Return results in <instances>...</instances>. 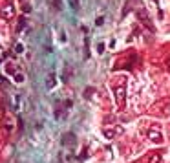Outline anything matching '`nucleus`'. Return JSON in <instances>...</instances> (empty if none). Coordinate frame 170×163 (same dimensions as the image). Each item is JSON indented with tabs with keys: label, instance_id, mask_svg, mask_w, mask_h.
I'll use <instances>...</instances> for the list:
<instances>
[{
	"label": "nucleus",
	"instance_id": "obj_1",
	"mask_svg": "<svg viewBox=\"0 0 170 163\" xmlns=\"http://www.w3.org/2000/svg\"><path fill=\"white\" fill-rule=\"evenodd\" d=\"M104 134H106V138H115V136L123 134V126H113L110 130H104Z\"/></svg>",
	"mask_w": 170,
	"mask_h": 163
},
{
	"label": "nucleus",
	"instance_id": "obj_2",
	"mask_svg": "<svg viewBox=\"0 0 170 163\" xmlns=\"http://www.w3.org/2000/svg\"><path fill=\"white\" fill-rule=\"evenodd\" d=\"M123 99H124V88H123V86H119V88L115 90V101H117L119 106L123 104Z\"/></svg>",
	"mask_w": 170,
	"mask_h": 163
},
{
	"label": "nucleus",
	"instance_id": "obj_3",
	"mask_svg": "<svg viewBox=\"0 0 170 163\" xmlns=\"http://www.w3.org/2000/svg\"><path fill=\"white\" fill-rule=\"evenodd\" d=\"M75 136L73 134H64V138H62V143L64 145H70V147H75Z\"/></svg>",
	"mask_w": 170,
	"mask_h": 163
},
{
	"label": "nucleus",
	"instance_id": "obj_4",
	"mask_svg": "<svg viewBox=\"0 0 170 163\" xmlns=\"http://www.w3.org/2000/svg\"><path fill=\"white\" fill-rule=\"evenodd\" d=\"M150 139H152V141L161 143V141H163V138H161V132H159V130H150Z\"/></svg>",
	"mask_w": 170,
	"mask_h": 163
},
{
	"label": "nucleus",
	"instance_id": "obj_5",
	"mask_svg": "<svg viewBox=\"0 0 170 163\" xmlns=\"http://www.w3.org/2000/svg\"><path fill=\"white\" fill-rule=\"evenodd\" d=\"M55 84H57L55 75H50V79H48V88H55Z\"/></svg>",
	"mask_w": 170,
	"mask_h": 163
},
{
	"label": "nucleus",
	"instance_id": "obj_6",
	"mask_svg": "<svg viewBox=\"0 0 170 163\" xmlns=\"http://www.w3.org/2000/svg\"><path fill=\"white\" fill-rule=\"evenodd\" d=\"M15 50H17V53H22V51H24V46H22V42H17Z\"/></svg>",
	"mask_w": 170,
	"mask_h": 163
},
{
	"label": "nucleus",
	"instance_id": "obj_7",
	"mask_svg": "<svg viewBox=\"0 0 170 163\" xmlns=\"http://www.w3.org/2000/svg\"><path fill=\"white\" fill-rule=\"evenodd\" d=\"M161 161V156H159V154H157V156H152L150 158V163H159Z\"/></svg>",
	"mask_w": 170,
	"mask_h": 163
},
{
	"label": "nucleus",
	"instance_id": "obj_8",
	"mask_svg": "<svg viewBox=\"0 0 170 163\" xmlns=\"http://www.w3.org/2000/svg\"><path fill=\"white\" fill-rule=\"evenodd\" d=\"M102 22H104V19H102V17H99V19H97V20H95V24H97V26H101V24H102Z\"/></svg>",
	"mask_w": 170,
	"mask_h": 163
},
{
	"label": "nucleus",
	"instance_id": "obj_9",
	"mask_svg": "<svg viewBox=\"0 0 170 163\" xmlns=\"http://www.w3.org/2000/svg\"><path fill=\"white\" fill-rule=\"evenodd\" d=\"M102 50H104V44L101 42V44H99V48H97V51H99V53H102Z\"/></svg>",
	"mask_w": 170,
	"mask_h": 163
}]
</instances>
